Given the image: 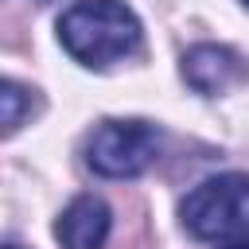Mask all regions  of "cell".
Listing matches in <instances>:
<instances>
[{
    "instance_id": "7a4b0ae2",
    "label": "cell",
    "mask_w": 249,
    "mask_h": 249,
    "mask_svg": "<svg viewBox=\"0 0 249 249\" xmlns=\"http://www.w3.org/2000/svg\"><path fill=\"white\" fill-rule=\"evenodd\" d=\"M183 230L198 241H226L249 230V175L226 171L202 179L179 206Z\"/></svg>"
},
{
    "instance_id": "52a82bcc",
    "label": "cell",
    "mask_w": 249,
    "mask_h": 249,
    "mask_svg": "<svg viewBox=\"0 0 249 249\" xmlns=\"http://www.w3.org/2000/svg\"><path fill=\"white\" fill-rule=\"evenodd\" d=\"M222 249H249V237H237V241H230V245H222Z\"/></svg>"
},
{
    "instance_id": "ba28073f",
    "label": "cell",
    "mask_w": 249,
    "mask_h": 249,
    "mask_svg": "<svg viewBox=\"0 0 249 249\" xmlns=\"http://www.w3.org/2000/svg\"><path fill=\"white\" fill-rule=\"evenodd\" d=\"M245 4H249V0H245Z\"/></svg>"
},
{
    "instance_id": "3957f363",
    "label": "cell",
    "mask_w": 249,
    "mask_h": 249,
    "mask_svg": "<svg viewBox=\"0 0 249 249\" xmlns=\"http://www.w3.org/2000/svg\"><path fill=\"white\" fill-rule=\"evenodd\" d=\"M160 156V132L148 121H101L86 140V163L101 179H136Z\"/></svg>"
},
{
    "instance_id": "6da1fadb",
    "label": "cell",
    "mask_w": 249,
    "mask_h": 249,
    "mask_svg": "<svg viewBox=\"0 0 249 249\" xmlns=\"http://www.w3.org/2000/svg\"><path fill=\"white\" fill-rule=\"evenodd\" d=\"M58 43L82 66H109L140 51V19L121 0H78L58 16Z\"/></svg>"
},
{
    "instance_id": "5b68a950",
    "label": "cell",
    "mask_w": 249,
    "mask_h": 249,
    "mask_svg": "<svg viewBox=\"0 0 249 249\" xmlns=\"http://www.w3.org/2000/svg\"><path fill=\"white\" fill-rule=\"evenodd\" d=\"M113 214L105 206V198L97 195H78L54 222V237L62 249H105Z\"/></svg>"
},
{
    "instance_id": "277c9868",
    "label": "cell",
    "mask_w": 249,
    "mask_h": 249,
    "mask_svg": "<svg viewBox=\"0 0 249 249\" xmlns=\"http://www.w3.org/2000/svg\"><path fill=\"white\" fill-rule=\"evenodd\" d=\"M249 78V62L233 51V47H222V43H198L183 54V82L195 89V93H226L230 86L245 82Z\"/></svg>"
},
{
    "instance_id": "8992f818",
    "label": "cell",
    "mask_w": 249,
    "mask_h": 249,
    "mask_svg": "<svg viewBox=\"0 0 249 249\" xmlns=\"http://www.w3.org/2000/svg\"><path fill=\"white\" fill-rule=\"evenodd\" d=\"M27 113H31V89H23L19 82L0 78V132L19 128Z\"/></svg>"
}]
</instances>
